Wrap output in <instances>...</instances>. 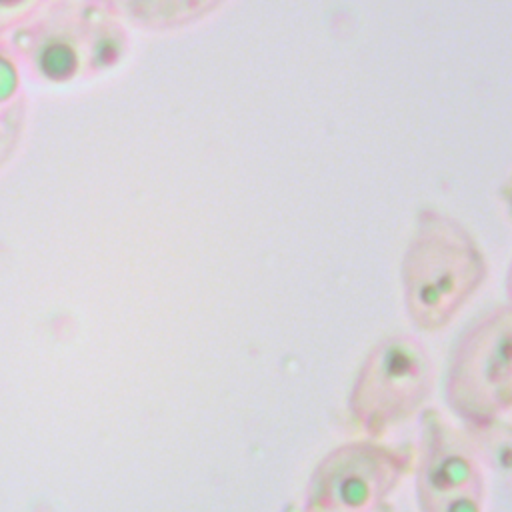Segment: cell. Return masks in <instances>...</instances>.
<instances>
[{
	"mask_svg": "<svg viewBox=\"0 0 512 512\" xmlns=\"http://www.w3.org/2000/svg\"><path fill=\"white\" fill-rule=\"evenodd\" d=\"M4 38L24 78L48 86L96 78L116 68L130 48L114 0H52Z\"/></svg>",
	"mask_w": 512,
	"mask_h": 512,
	"instance_id": "6da1fadb",
	"label": "cell"
},
{
	"mask_svg": "<svg viewBox=\"0 0 512 512\" xmlns=\"http://www.w3.org/2000/svg\"><path fill=\"white\" fill-rule=\"evenodd\" d=\"M486 276V256L464 224L434 208L416 214L400 282L406 314L420 332L446 328Z\"/></svg>",
	"mask_w": 512,
	"mask_h": 512,
	"instance_id": "7a4b0ae2",
	"label": "cell"
},
{
	"mask_svg": "<svg viewBox=\"0 0 512 512\" xmlns=\"http://www.w3.org/2000/svg\"><path fill=\"white\" fill-rule=\"evenodd\" d=\"M434 386L426 346L410 334L378 340L364 356L348 392V416L370 438H382L424 410Z\"/></svg>",
	"mask_w": 512,
	"mask_h": 512,
	"instance_id": "3957f363",
	"label": "cell"
},
{
	"mask_svg": "<svg viewBox=\"0 0 512 512\" xmlns=\"http://www.w3.org/2000/svg\"><path fill=\"white\" fill-rule=\"evenodd\" d=\"M444 394L450 410L476 426L512 410V306H498L468 326L454 344Z\"/></svg>",
	"mask_w": 512,
	"mask_h": 512,
	"instance_id": "277c9868",
	"label": "cell"
},
{
	"mask_svg": "<svg viewBox=\"0 0 512 512\" xmlns=\"http://www.w3.org/2000/svg\"><path fill=\"white\" fill-rule=\"evenodd\" d=\"M416 450L380 438L350 440L320 458L304 490V512H370L412 472Z\"/></svg>",
	"mask_w": 512,
	"mask_h": 512,
	"instance_id": "5b68a950",
	"label": "cell"
},
{
	"mask_svg": "<svg viewBox=\"0 0 512 512\" xmlns=\"http://www.w3.org/2000/svg\"><path fill=\"white\" fill-rule=\"evenodd\" d=\"M412 470L420 512H484V464L468 434L434 408L420 412V446Z\"/></svg>",
	"mask_w": 512,
	"mask_h": 512,
	"instance_id": "8992f818",
	"label": "cell"
},
{
	"mask_svg": "<svg viewBox=\"0 0 512 512\" xmlns=\"http://www.w3.org/2000/svg\"><path fill=\"white\" fill-rule=\"evenodd\" d=\"M28 122L22 68L6 38H0V170L16 154Z\"/></svg>",
	"mask_w": 512,
	"mask_h": 512,
	"instance_id": "52a82bcc",
	"label": "cell"
},
{
	"mask_svg": "<svg viewBox=\"0 0 512 512\" xmlns=\"http://www.w3.org/2000/svg\"><path fill=\"white\" fill-rule=\"evenodd\" d=\"M226 0H114L126 24L148 32H172L200 22Z\"/></svg>",
	"mask_w": 512,
	"mask_h": 512,
	"instance_id": "ba28073f",
	"label": "cell"
},
{
	"mask_svg": "<svg viewBox=\"0 0 512 512\" xmlns=\"http://www.w3.org/2000/svg\"><path fill=\"white\" fill-rule=\"evenodd\" d=\"M482 460L484 466H490L496 472L512 474V424L490 420L476 426H466L464 430Z\"/></svg>",
	"mask_w": 512,
	"mask_h": 512,
	"instance_id": "9c48e42d",
	"label": "cell"
},
{
	"mask_svg": "<svg viewBox=\"0 0 512 512\" xmlns=\"http://www.w3.org/2000/svg\"><path fill=\"white\" fill-rule=\"evenodd\" d=\"M52 0H0V38L38 16Z\"/></svg>",
	"mask_w": 512,
	"mask_h": 512,
	"instance_id": "30bf717a",
	"label": "cell"
},
{
	"mask_svg": "<svg viewBox=\"0 0 512 512\" xmlns=\"http://www.w3.org/2000/svg\"><path fill=\"white\" fill-rule=\"evenodd\" d=\"M500 194H502V200L506 202V206H508V210H510V214H512V176L502 184Z\"/></svg>",
	"mask_w": 512,
	"mask_h": 512,
	"instance_id": "8fae6325",
	"label": "cell"
},
{
	"mask_svg": "<svg viewBox=\"0 0 512 512\" xmlns=\"http://www.w3.org/2000/svg\"><path fill=\"white\" fill-rule=\"evenodd\" d=\"M506 296H508V304L512 306V262H510V268L506 274Z\"/></svg>",
	"mask_w": 512,
	"mask_h": 512,
	"instance_id": "7c38bea8",
	"label": "cell"
},
{
	"mask_svg": "<svg viewBox=\"0 0 512 512\" xmlns=\"http://www.w3.org/2000/svg\"><path fill=\"white\" fill-rule=\"evenodd\" d=\"M370 512H392V506L386 502V504H382V506H378V508H374Z\"/></svg>",
	"mask_w": 512,
	"mask_h": 512,
	"instance_id": "4fadbf2b",
	"label": "cell"
}]
</instances>
